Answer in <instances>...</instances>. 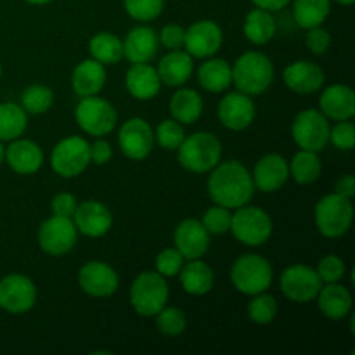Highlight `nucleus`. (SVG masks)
I'll list each match as a JSON object with an SVG mask.
<instances>
[{"label":"nucleus","instance_id":"nucleus-1","mask_svg":"<svg viewBox=\"0 0 355 355\" xmlns=\"http://www.w3.org/2000/svg\"><path fill=\"white\" fill-rule=\"evenodd\" d=\"M255 191L252 173L239 162L218 163L210 170L208 194L215 205L236 210L248 205Z\"/></svg>","mask_w":355,"mask_h":355},{"label":"nucleus","instance_id":"nucleus-2","mask_svg":"<svg viewBox=\"0 0 355 355\" xmlns=\"http://www.w3.org/2000/svg\"><path fill=\"white\" fill-rule=\"evenodd\" d=\"M232 83L246 96H260L274 80L272 61L262 52H245L231 66Z\"/></svg>","mask_w":355,"mask_h":355},{"label":"nucleus","instance_id":"nucleus-3","mask_svg":"<svg viewBox=\"0 0 355 355\" xmlns=\"http://www.w3.org/2000/svg\"><path fill=\"white\" fill-rule=\"evenodd\" d=\"M222 144L211 132H196L186 135L180 148L177 149V159L187 172L207 173L220 163Z\"/></svg>","mask_w":355,"mask_h":355},{"label":"nucleus","instance_id":"nucleus-4","mask_svg":"<svg viewBox=\"0 0 355 355\" xmlns=\"http://www.w3.org/2000/svg\"><path fill=\"white\" fill-rule=\"evenodd\" d=\"M315 227L324 238L338 239L350 231L354 222V205L350 198L338 193L326 194L314 210Z\"/></svg>","mask_w":355,"mask_h":355},{"label":"nucleus","instance_id":"nucleus-5","mask_svg":"<svg viewBox=\"0 0 355 355\" xmlns=\"http://www.w3.org/2000/svg\"><path fill=\"white\" fill-rule=\"evenodd\" d=\"M168 284L166 277L156 270H144L130 284L128 298L134 311L141 318H155L168 302Z\"/></svg>","mask_w":355,"mask_h":355},{"label":"nucleus","instance_id":"nucleus-6","mask_svg":"<svg viewBox=\"0 0 355 355\" xmlns=\"http://www.w3.org/2000/svg\"><path fill=\"white\" fill-rule=\"evenodd\" d=\"M274 279L272 266L263 257L255 255V253H246L236 259L231 269L232 286L243 295L263 293L270 288Z\"/></svg>","mask_w":355,"mask_h":355},{"label":"nucleus","instance_id":"nucleus-7","mask_svg":"<svg viewBox=\"0 0 355 355\" xmlns=\"http://www.w3.org/2000/svg\"><path fill=\"white\" fill-rule=\"evenodd\" d=\"M272 218L266 210L259 207H245L236 208L231 218V229L236 239L245 246H262L269 241L272 236Z\"/></svg>","mask_w":355,"mask_h":355},{"label":"nucleus","instance_id":"nucleus-8","mask_svg":"<svg viewBox=\"0 0 355 355\" xmlns=\"http://www.w3.org/2000/svg\"><path fill=\"white\" fill-rule=\"evenodd\" d=\"M75 121L85 134L106 137L116 128L118 114L110 101L99 96L82 97L75 110Z\"/></svg>","mask_w":355,"mask_h":355},{"label":"nucleus","instance_id":"nucleus-9","mask_svg":"<svg viewBox=\"0 0 355 355\" xmlns=\"http://www.w3.org/2000/svg\"><path fill=\"white\" fill-rule=\"evenodd\" d=\"M90 144L83 137L71 135L54 146L51 155V166L59 177L73 179L89 168Z\"/></svg>","mask_w":355,"mask_h":355},{"label":"nucleus","instance_id":"nucleus-10","mask_svg":"<svg viewBox=\"0 0 355 355\" xmlns=\"http://www.w3.org/2000/svg\"><path fill=\"white\" fill-rule=\"evenodd\" d=\"M329 120L318 110H304L295 116L291 135L295 144L305 151L321 153L329 142Z\"/></svg>","mask_w":355,"mask_h":355},{"label":"nucleus","instance_id":"nucleus-11","mask_svg":"<svg viewBox=\"0 0 355 355\" xmlns=\"http://www.w3.org/2000/svg\"><path fill=\"white\" fill-rule=\"evenodd\" d=\"M279 286L284 297L295 304L314 302L322 286L321 277L314 267L305 263H293L286 267L279 277Z\"/></svg>","mask_w":355,"mask_h":355},{"label":"nucleus","instance_id":"nucleus-12","mask_svg":"<svg viewBox=\"0 0 355 355\" xmlns=\"http://www.w3.org/2000/svg\"><path fill=\"white\" fill-rule=\"evenodd\" d=\"M37 238L42 252L52 257H62L75 248L78 231L73 224V218L52 215L42 222Z\"/></svg>","mask_w":355,"mask_h":355},{"label":"nucleus","instance_id":"nucleus-13","mask_svg":"<svg viewBox=\"0 0 355 355\" xmlns=\"http://www.w3.org/2000/svg\"><path fill=\"white\" fill-rule=\"evenodd\" d=\"M37 304V286L24 274H9L0 279V307L14 315L30 312Z\"/></svg>","mask_w":355,"mask_h":355},{"label":"nucleus","instance_id":"nucleus-14","mask_svg":"<svg viewBox=\"0 0 355 355\" xmlns=\"http://www.w3.org/2000/svg\"><path fill=\"white\" fill-rule=\"evenodd\" d=\"M118 144L121 153L132 162H142L155 148V132L142 118H130L120 127Z\"/></svg>","mask_w":355,"mask_h":355},{"label":"nucleus","instance_id":"nucleus-15","mask_svg":"<svg viewBox=\"0 0 355 355\" xmlns=\"http://www.w3.org/2000/svg\"><path fill=\"white\" fill-rule=\"evenodd\" d=\"M224 33L222 28L211 19H201L191 24L184 37V51L193 58H214L222 47Z\"/></svg>","mask_w":355,"mask_h":355},{"label":"nucleus","instance_id":"nucleus-16","mask_svg":"<svg viewBox=\"0 0 355 355\" xmlns=\"http://www.w3.org/2000/svg\"><path fill=\"white\" fill-rule=\"evenodd\" d=\"M218 120L227 130L243 132L253 123L257 116V107L252 96L243 92H229L218 103Z\"/></svg>","mask_w":355,"mask_h":355},{"label":"nucleus","instance_id":"nucleus-17","mask_svg":"<svg viewBox=\"0 0 355 355\" xmlns=\"http://www.w3.org/2000/svg\"><path fill=\"white\" fill-rule=\"evenodd\" d=\"M78 284L89 297L106 298L118 290V274L110 263L90 260L78 270Z\"/></svg>","mask_w":355,"mask_h":355},{"label":"nucleus","instance_id":"nucleus-18","mask_svg":"<svg viewBox=\"0 0 355 355\" xmlns=\"http://www.w3.org/2000/svg\"><path fill=\"white\" fill-rule=\"evenodd\" d=\"M71 218L76 231L87 238H103L113 225V214L110 208L96 200L78 203Z\"/></svg>","mask_w":355,"mask_h":355},{"label":"nucleus","instance_id":"nucleus-19","mask_svg":"<svg viewBox=\"0 0 355 355\" xmlns=\"http://www.w3.org/2000/svg\"><path fill=\"white\" fill-rule=\"evenodd\" d=\"M173 245L186 260L201 259L210 248V234L201 220L184 218L173 232Z\"/></svg>","mask_w":355,"mask_h":355},{"label":"nucleus","instance_id":"nucleus-20","mask_svg":"<svg viewBox=\"0 0 355 355\" xmlns=\"http://www.w3.org/2000/svg\"><path fill=\"white\" fill-rule=\"evenodd\" d=\"M252 179L255 189H259L260 193H276L290 179L288 162L277 153H269L259 159L253 168Z\"/></svg>","mask_w":355,"mask_h":355},{"label":"nucleus","instance_id":"nucleus-21","mask_svg":"<svg viewBox=\"0 0 355 355\" xmlns=\"http://www.w3.org/2000/svg\"><path fill=\"white\" fill-rule=\"evenodd\" d=\"M283 80L291 92L312 96L324 85V71L312 61H295L283 71Z\"/></svg>","mask_w":355,"mask_h":355},{"label":"nucleus","instance_id":"nucleus-22","mask_svg":"<svg viewBox=\"0 0 355 355\" xmlns=\"http://www.w3.org/2000/svg\"><path fill=\"white\" fill-rule=\"evenodd\" d=\"M6 162L12 172L19 175H31L44 165V151L30 139H14L6 148Z\"/></svg>","mask_w":355,"mask_h":355},{"label":"nucleus","instance_id":"nucleus-23","mask_svg":"<svg viewBox=\"0 0 355 355\" xmlns=\"http://www.w3.org/2000/svg\"><path fill=\"white\" fill-rule=\"evenodd\" d=\"M319 107L328 120H350L355 114V92L345 83L326 87L319 97Z\"/></svg>","mask_w":355,"mask_h":355},{"label":"nucleus","instance_id":"nucleus-24","mask_svg":"<svg viewBox=\"0 0 355 355\" xmlns=\"http://www.w3.org/2000/svg\"><path fill=\"white\" fill-rule=\"evenodd\" d=\"M315 300H318L321 314L331 321H342L347 315L352 314V293H350L349 288L340 283L322 284Z\"/></svg>","mask_w":355,"mask_h":355},{"label":"nucleus","instance_id":"nucleus-25","mask_svg":"<svg viewBox=\"0 0 355 355\" xmlns=\"http://www.w3.org/2000/svg\"><path fill=\"white\" fill-rule=\"evenodd\" d=\"M125 87L134 99L151 101L159 94L162 80H159L156 68H153L149 62H137L127 69Z\"/></svg>","mask_w":355,"mask_h":355},{"label":"nucleus","instance_id":"nucleus-26","mask_svg":"<svg viewBox=\"0 0 355 355\" xmlns=\"http://www.w3.org/2000/svg\"><path fill=\"white\" fill-rule=\"evenodd\" d=\"M123 42V58L132 64L151 62L158 52V35L149 26H135L127 33Z\"/></svg>","mask_w":355,"mask_h":355},{"label":"nucleus","instance_id":"nucleus-27","mask_svg":"<svg viewBox=\"0 0 355 355\" xmlns=\"http://www.w3.org/2000/svg\"><path fill=\"white\" fill-rule=\"evenodd\" d=\"M106 68L96 59L89 58L83 59L76 68L73 69L71 75V87L73 92L78 97L99 96L101 90L106 85Z\"/></svg>","mask_w":355,"mask_h":355},{"label":"nucleus","instance_id":"nucleus-28","mask_svg":"<svg viewBox=\"0 0 355 355\" xmlns=\"http://www.w3.org/2000/svg\"><path fill=\"white\" fill-rule=\"evenodd\" d=\"M193 69V55L187 54L186 51L175 49V51H170L168 54L163 55L156 71H158L162 83L168 87H180L191 78Z\"/></svg>","mask_w":355,"mask_h":355},{"label":"nucleus","instance_id":"nucleus-29","mask_svg":"<svg viewBox=\"0 0 355 355\" xmlns=\"http://www.w3.org/2000/svg\"><path fill=\"white\" fill-rule=\"evenodd\" d=\"M179 277L184 291L189 295H194V297L210 293L215 283L211 267L200 259L187 260V263H184L182 269H180Z\"/></svg>","mask_w":355,"mask_h":355},{"label":"nucleus","instance_id":"nucleus-30","mask_svg":"<svg viewBox=\"0 0 355 355\" xmlns=\"http://www.w3.org/2000/svg\"><path fill=\"white\" fill-rule=\"evenodd\" d=\"M198 83L210 94L225 92L232 83L231 64L225 59L208 58L198 68Z\"/></svg>","mask_w":355,"mask_h":355},{"label":"nucleus","instance_id":"nucleus-31","mask_svg":"<svg viewBox=\"0 0 355 355\" xmlns=\"http://www.w3.org/2000/svg\"><path fill=\"white\" fill-rule=\"evenodd\" d=\"M170 114L182 125H193L203 114V99L193 89H179L173 92L168 103Z\"/></svg>","mask_w":355,"mask_h":355},{"label":"nucleus","instance_id":"nucleus-32","mask_svg":"<svg viewBox=\"0 0 355 355\" xmlns=\"http://www.w3.org/2000/svg\"><path fill=\"white\" fill-rule=\"evenodd\" d=\"M243 31H245V37L252 44H269L274 38V35H276V21H274L272 12H269L266 9H260V7L250 10L245 17Z\"/></svg>","mask_w":355,"mask_h":355},{"label":"nucleus","instance_id":"nucleus-33","mask_svg":"<svg viewBox=\"0 0 355 355\" xmlns=\"http://www.w3.org/2000/svg\"><path fill=\"white\" fill-rule=\"evenodd\" d=\"M89 52L101 64H116L123 59V42L111 31H99L89 40Z\"/></svg>","mask_w":355,"mask_h":355},{"label":"nucleus","instance_id":"nucleus-34","mask_svg":"<svg viewBox=\"0 0 355 355\" xmlns=\"http://www.w3.org/2000/svg\"><path fill=\"white\" fill-rule=\"evenodd\" d=\"M293 2V19L304 30L321 26L329 16L331 0H291Z\"/></svg>","mask_w":355,"mask_h":355},{"label":"nucleus","instance_id":"nucleus-35","mask_svg":"<svg viewBox=\"0 0 355 355\" xmlns=\"http://www.w3.org/2000/svg\"><path fill=\"white\" fill-rule=\"evenodd\" d=\"M288 168H290V177H293L295 182L309 186L321 177L322 163L318 153L300 149L293 156V159L288 163Z\"/></svg>","mask_w":355,"mask_h":355},{"label":"nucleus","instance_id":"nucleus-36","mask_svg":"<svg viewBox=\"0 0 355 355\" xmlns=\"http://www.w3.org/2000/svg\"><path fill=\"white\" fill-rule=\"evenodd\" d=\"M28 127L26 111L16 103L0 104V141L10 142L19 139Z\"/></svg>","mask_w":355,"mask_h":355},{"label":"nucleus","instance_id":"nucleus-37","mask_svg":"<svg viewBox=\"0 0 355 355\" xmlns=\"http://www.w3.org/2000/svg\"><path fill=\"white\" fill-rule=\"evenodd\" d=\"M54 104V92L45 85H30L21 96V107L26 113L44 114Z\"/></svg>","mask_w":355,"mask_h":355},{"label":"nucleus","instance_id":"nucleus-38","mask_svg":"<svg viewBox=\"0 0 355 355\" xmlns=\"http://www.w3.org/2000/svg\"><path fill=\"white\" fill-rule=\"evenodd\" d=\"M277 311H279V307H277L276 298L272 295H266V291L259 295H253L252 302L248 304L250 321L260 326L270 324L276 319Z\"/></svg>","mask_w":355,"mask_h":355},{"label":"nucleus","instance_id":"nucleus-39","mask_svg":"<svg viewBox=\"0 0 355 355\" xmlns=\"http://www.w3.org/2000/svg\"><path fill=\"white\" fill-rule=\"evenodd\" d=\"M155 318L158 331L166 336H179L182 335L187 328L186 314L177 307H166L165 305Z\"/></svg>","mask_w":355,"mask_h":355},{"label":"nucleus","instance_id":"nucleus-40","mask_svg":"<svg viewBox=\"0 0 355 355\" xmlns=\"http://www.w3.org/2000/svg\"><path fill=\"white\" fill-rule=\"evenodd\" d=\"M186 139L182 123L172 120H163L155 130V142H158L166 151H177Z\"/></svg>","mask_w":355,"mask_h":355},{"label":"nucleus","instance_id":"nucleus-41","mask_svg":"<svg viewBox=\"0 0 355 355\" xmlns=\"http://www.w3.org/2000/svg\"><path fill=\"white\" fill-rule=\"evenodd\" d=\"M128 16L141 23L156 19L165 9V0H123Z\"/></svg>","mask_w":355,"mask_h":355},{"label":"nucleus","instance_id":"nucleus-42","mask_svg":"<svg viewBox=\"0 0 355 355\" xmlns=\"http://www.w3.org/2000/svg\"><path fill=\"white\" fill-rule=\"evenodd\" d=\"M231 218L232 214L229 208L222 207V205H214L205 211L201 224L210 236H224L231 229Z\"/></svg>","mask_w":355,"mask_h":355},{"label":"nucleus","instance_id":"nucleus-43","mask_svg":"<svg viewBox=\"0 0 355 355\" xmlns=\"http://www.w3.org/2000/svg\"><path fill=\"white\" fill-rule=\"evenodd\" d=\"M345 262H343L338 255H335V253H329V255L322 257V259L319 260L315 272L321 277L322 284H326L340 283V281L343 279V276H345Z\"/></svg>","mask_w":355,"mask_h":355},{"label":"nucleus","instance_id":"nucleus-44","mask_svg":"<svg viewBox=\"0 0 355 355\" xmlns=\"http://www.w3.org/2000/svg\"><path fill=\"white\" fill-rule=\"evenodd\" d=\"M184 260L186 259L180 255V252L175 246H173V248H165L163 252L158 253V257H156L155 270L158 274H162L163 277H175L179 276L180 269H182Z\"/></svg>","mask_w":355,"mask_h":355},{"label":"nucleus","instance_id":"nucleus-45","mask_svg":"<svg viewBox=\"0 0 355 355\" xmlns=\"http://www.w3.org/2000/svg\"><path fill=\"white\" fill-rule=\"evenodd\" d=\"M329 142L340 151H352L355 148V127L350 120L336 121L329 130Z\"/></svg>","mask_w":355,"mask_h":355},{"label":"nucleus","instance_id":"nucleus-46","mask_svg":"<svg viewBox=\"0 0 355 355\" xmlns=\"http://www.w3.org/2000/svg\"><path fill=\"white\" fill-rule=\"evenodd\" d=\"M305 44L307 49L315 55H322L329 51L331 47V33L321 26H314L307 30V37H305Z\"/></svg>","mask_w":355,"mask_h":355},{"label":"nucleus","instance_id":"nucleus-47","mask_svg":"<svg viewBox=\"0 0 355 355\" xmlns=\"http://www.w3.org/2000/svg\"><path fill=\"white\" fill-rule=\"evenodd\" d=\"M76 207H78V201L71 193H58L51 201L52 214L58 215V217L71 218Z\"/></svg>","mask_w":355,"mask_h":355},{"label":"nucleus","instance_id":"nucleus-48","mask_svg":"<svg viewBox=\"0 0 355 355\" xmlns=\"http://www.w3.org/2000/svg\"><path fill=\"white\" fill-rule=\"evenodd\" d=\"M184 37H186V30L180 24H166L159 33L158 40L165 45L170 51L184 47Z\"/></svg>","mask_w":355,"mask_h":355},{"label":"nucleus","instance_id":"nucleus-49","mask_svg":"<svg viewBox=\"0 0 355 355\" xmlns=\"http://www.w3.org/2000/svg\"><path fill=\"white\" fill-rule=\"evenodd\" d=\"M113 158V148L103 137H97L94 144H90V163L96 165H106Z\"/></svg>","mask_w":355,"mask_h":355},{"label":"nucleus","instance_id":"nucleus-50","mask_svg":"<svg viewBox=\"0 0 355 355\" xmlns=\"http://www.w3.org/2000/svg\"><path fill=\"white\" fill-rule=\"evenodd\" d=\"M335 189H336L335 193H338V194H342V196L350 198V200H352L354 194H355V179H354V175L347 173V175L340 177V179L336 180Z\"/></svg>","mask_w":355,"mask_h":355},{"label":"nucleus","instance_id":"nucleus-51","mask_svg":"<svg viewBox=\"0 0 355 355\" xmlns=\"http://www.w3.org/2000/svg\"><path fill=\"white\" fill-rule=\"evenodd\" d=\"M255 3V7H260V9H266L269 12H276V10L284 9L288 3H291V0H252Z\"/></svg>","mask_w":355,"mask_h":355},{"label":"nucleus","instance_id":"nucleus-52","mask_svg":"<svg viewBox=\"0 0 355 355\" xmlns=\"http://www.w3.org/2000/svg\"><path fill=\"white\" fill-rule=\"evenodd\" d=\"M24 2L31 3V6H45V3H51L52 0H24Z\"/></svg>","mask_w":355,"mask_h":355},{"label":"nucleus","instance_id":"nucleus-53","mask_svg":"<svg viewBox=\"0 0 355 355\" xmlns=\"http://www.w3.org/2000/svg\"><path fill=\"white\" fill-rule=\"evenodd\" d=\"M6 162V146L2 144V141H0V165Z\"/></svg>","mask_w":355,"mask_h":355},{"label":"nucleus","instance_id":"nucleus-54","mask_svg":"<svg viewBox=\"0 0 355 355\" xmlns=\"http://www.w3.org/2000/svg\"><path fill=\"white\" fill-rule=\"evenodd\" d=\"M336 3H340V6H352L355 0H335Z\"/></svg>","mask_w":355,"mask_h":355},{"label":"nucleus","instance_id":"nucleus-55","mask_svg":"<svg viewBox=\"0 0 355 355\" xmlns=\"http://www.w3.org/2000/svg\"><path fill=\"white\" fill-rule=\"evenodd\" d=\"M0 76H2V64H0Z\"/></svg>","mask_w":355,"mask_h":355}]
</instances>
